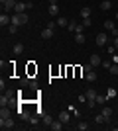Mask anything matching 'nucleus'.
Returning a JSON list of instances; mask_svg holds the SVG:
<instances>
[{
    "label": "nucleus",
    "mask_w": 118,
    "mask_h": 131,
    "mask_svg": "<svg viewBox=\"0 0 118 131\" xmlns=\"http://www.w3.org/2000/svg\"><path fill=\"white\" fill-rule=\"evenodd\" d=\"M110 6H112V2H108V0H102V2H101V10L106 12V10H110Z\"/></svg>",
    "instance_id": "20"
},
{
    "label": "nucleus",
    "mask_w": 118,
    "mask_h": 131,
    "mask_svg": "<svg viewBox=\"0 0 118 131\" xmlns=\"http://www.w3.org/2000/svg\"><path fill=\"white\" fill-rule=\"evenodd\" d=\"M75 43H85V33H75Z\"/></svg>",
    "instance_id": "21"
},
{
    "label": "nucleus",
    "mask_w": 118,
    "mask_h": 131,
    "mask_svg": "<svg viewBox=\"0 0 118 131\" xmlns=\"http://www.w3.org/2000/svg\"><path fill=\"white\" fill-rule=\"evenodd\" d=\"M116 96V88H108V92H106V98H114Z\"/></svg>",
    "instance_id": "28"
},
{
    "label": "nucleus",
    "mask_w": 118,
    "mask_h": 131,
    "mask_svg": "<svg viewBox=\"0 0 118 131\" xmlns=\"http://www.w3.org/2000/svg\"><path fill=\"white\" fill-rule=\"evenodd\" d=\"M49 16H59V6L57 4H49Z\"/></svg>",
    "instance_id": "11"
},
{
    "label": "nucleus",
    "mask_w": 118,
    "mask_h": 131,
    "mask_svg": "<svg viewBox=\"0 0 118 131\" xmlns=\"http://www.w3.org/2000/svg\"><path fill=\"white\" fill-rule=\"evenodd\" d=\"M32 2H18L16 4V8H14V12H16V14H24V12L26 10H30V8H32Z\"/></svg>",
    "instance_id": "1"
},
{
    "label": "nucleus",
    "mask_w": 118,
    "mask_h": 131,
    "mask_svg": "<svg viewBox=\"0 0 118 131\" xmlns=\"http://www.w3.org/2000/svg\"><path fill=\"white\" fill-rule=\"evenodd\" d=\"M49 4H57V0H49Z\"/></svg>",
    "instance_id": "36"
},
{
    "label": "nucleus",
    "mask_w": 118,
    "mask_h": 131,
    "mask_svg": "<svg viewBox=\"0 0 118 131\" xmlns=\"http://www.w3.org/2000/svg\"><path fill=\"white\" fill-rule=\"evenodd\" d=\"M110 65H112L110 61H102V67H104V69H110Z\"/></svg>",
    "instance_id": "32"
},
{
    "label": "nucleus",
    "mask_w": 118,
    "mask_h": 131,
    "mask_svg": "<svg viewBox=\"0 0 118 131\" xmlns=\"http://www.w3.org/2000/svg\"><path fill=\"white\" fill-rule=\"evenodd\" d=\"M114 18H116V20H118V12H116V16H114Z\"/></svg>",
    "instance_id": "37"
},
{
    "label": "nucleus",
    "mask_w": 118,
    "mask_h": 131,
    "mask_svg": "<svg viewBox=\"0 0 118 131\" xmlns=\"http://www.w3.org/2000/svg\"><path fill=\"white\" fill-rule=\"evenodd\" d=\"M30 123L35 127V125H38V117H30Z\"/></svg>",
    "instance_id": "33"
},
{
    "label": "nucleus",
    "mask_w": 118,
    "mask_h": 131,
    "mask_svg": "<svg viewBox=\"0 0 118 131\" xmlns=\"http://www.w3.org/2000/svg\"><path fill=\"white\" fill-rule=\"evenodd\" d=\"M108 2H112V0H108Z\"/></svg>",
    "instance_id": "39"
},
{
    "label": "nucleus",
    "mask_w": 118,
    "mask_h": 131,
    "mask_svg": "<svg viewBox=\"0 0 118 131\" xmlns=\"http://www.w3.org/2000/svg\"><path fill=\"white\" fill-rule=\"evenodd\" d=\"M112 47L118 51V37H114V41H112Z\"/></svg>",
    "instance_id": "35"
},
{
    "label": "nucleus",
    "mask_w": 118,
    "mask_h": 131,
    "mask_svg": "<svg viewBox=\"0 0 118 131\" xmlns=\"http://www.w3.org/2000/svg\"><path fill=\"white\" fill-rule=\"evenodd\" d=\"M12 24H14V26H20V24H18V14H16V16H12Z\"/></svg>",
    "instance_id": "34"
},
{
    "label": "nucleus",
    "mask_w": 118,
    "mask_h": 131,
    "mask_svg": "<svg viewBox=\"0 0 118 131\" xmlns=\"http://www.w3.org/2000/svg\"><path fill=\"white\" fill-rule=\"evenodd\" d=\"M85 78H87V80H89V82H95V80H96V72H95V71L87 72V74H85Z\"/></svg>",
    "instance_id": "16"
},
{
    "label": "nucleus",
    "mask_w": 118,
    "mask_h": 131,
    "mask_svg": "<svg viewBox=\"0 0 118 131\" xmlns=\"http://www.w3.org/2000/svg\"><path fill=\"white\" fill-rule=\"evenodd\" d=\"M16 31H18V26L10 24V26H8V33H16Z\"/></svg>",
    "instance_id": "30"
},
{
    "label": "nucleus",
    "mask_w": 118,
    "mask_h": 131,
    "mask_svg": "<svg viewBox=\"0 0 118 131\" xmlns=\"http://www.w3.org/2000/svg\"><path fill=\"white\" fill-rule=\"evenodd\" d=\"M0 2H2V4H4V2H6V0H0Z\"/></svg>",
    "instance_id": "38"
},
{
    "label": "nucleus",
    "mask_w": 118,
    "mask_h": 131,
    "mask_svg": "<svg viewBox=\"0 0 118 131\" xmlns=\"http://www.w3.org/2000/svg\"><path fill=\"white\" fill-rule=\"evenodd\" d=\"M41 121H43L45 125H51V123H53V119H51L47 114H41Z\"/></svg>",
    "instance_id": "22"
},
{
    "label": "nucleus",
    "mask_w": 118,
    "mask_h": 131,
    "mask_svg": "<svg viewBox=\"0 0 118 131\" xmlns=\"http://www.w3.org/2000/svg\"><path fill=\"white\" fill-rule=\"evenodd\" d=\"M106 41H108V35H106V33H98V35H96V45H98V47L106 45Z\"/></svg>",
    "instance_id": "5"
},
{
    "label": "nucleus",
    "mask_w": 118,
    "mask_h": 131,
    "mask_svg": "<svg viewBox=\"0 0 118 131\" xmlns=\"http://www.w3.org/2000/svg\"><path fill=\"white\" fill-rule=\"evenodd\" d=\"M59 119H61L63 123H69V119H71V115H69V112H61V114H59Z\"/></svg>",
    "instance_id": "15"
},
{
    "label": "nucleus",
    "mask_w": 118,
    "mask_h": 131,
    "mask_svg": "<svg viewBox=\"0 0 118 131\" xmlns=\"http://www.w3.org/2000/svg\"><path fill=\"white\" fill-rule=\"evenodd\" d=\"M16 4H18L16 0H6L4 4H2V8H4V12H6V14H8V12H14V8H16Z\"/></svg>",
    "instance_id": "3"
},
{
    "label": "nucleus",
    "mask_w": 118,
    "mask_h": 131,
    "mask_svg": "<svg viewBox=\"0 0 118 131\" xmlns=\"http://www.w3.org/2000/svg\"><path fill=\"white\" fill-rule=\"evenodd\" d=\"M77 26H79L77 22H69V26H67V31H77Z\"/></svg>",
    "instance_id": "25"
},
{
    "label": "nucleus",
    "mask_w": 118,
    "mask_h": 131,
    "mask_svg": "<svg viewBox=\"0 0 118 131\" xmlns=\"http://www.w3.org/2000/svg\"><path fill=\"white\" fill-rule=\"evenodd\" d=\"M83 26L85 27H90V18H83Z\"/></svg>",
    "instance_id": "31"
},
{
    "label": "nucleus",
    "mask_w": 118,
    "mask_h": 131,
    "mask_svg": "<svg viewBox=\"0 0 118 131\" xmlns=\"http://www.w3.org/2000/svg\"><path fill=\"white\" fill-rule=\"evenodd\" d=\"M108 72H110L112 77H118V63H114V65H110V69H108Z\"/></svg>",
    "instance_id": "18"
},
{
    "label": "nucleus",
    "mask_w": 118,
    "mask_h": 131,
    "mask_svg": "<svg viewBox=\"0 0 118 131\" xmlns=\"http://www.w3.org/2000/svg\"><path fill=\"white\" fill-rule=\"evenodd\" d=\"M0 117H10V110L6 106H2V110H0Z\"/></svg>",
    "instance_id": "24"
},
{
    "label": "nucleus",
    "mask_w": 118,
    "mask_h": 131,
    "mask_svg": "<svg viewBox=\"0 0 118 131\" xmlns=\"http://www.w3.org/2000/svg\"><path fill=\"white\" fill-rule=\"evenodd\" d=\"M22 53H24V45L16 43V45H14V55H22Z\"/></svg>",
    "instance_id": "17"
},
{
    "label": "nucleus",
    "mask_w": 118,
    "mask_h": 131,
    "mask_svg": "<svg viewBox=\"0 0 118 131\" xmlns=\"http://www.w3.org/2000/svg\"><path fill=\"white\" fill-rule=\"evenodd\" d=\"M101 114L104 115V117H110V115H112V108H108V106H102Z\"/></svg>",
    "instance_id": "13"
},
{
    "label": "nucleus",
    "mask_w": 118,
    "mask_h": 131,
    "mask_svg": "<svg viewBox=\"0 0 118 131\" xmlns=\"http://www.w3.org/2000/svg\"><path fill=\"white\" fill-rule=\"evenodd\" d=\"M18 24L24 26V24H28V14L24 12V14H18Z\"/></svg>",
    "instance_id": "12"
},
{
    "label": "nucleus",
    "mask_w": 118,
    "mask_h": 131,
    "mask_svg": "<svg viewBox=\"0 0 118 131\" xmlns=\"http://www.w3.org/2000/svg\"><path fill=\"white\" fill-rule=\"evenodd\" d=\"M41 37H43V39H51V37H53V29H49V27H45L43 31H41Z\"/></svg>",
    "instance_id": "10"
},
{
    "label": "nucleus",
    "mask_w": 118,
    "mask_h": 131,
    "mask_svg": "<svg viewBox=\"0 0 118 131\" xmlns=\"http://www.w3.org/2000/svg\"><path fill=\"white\" fill-rule=\"evenodd\" d=\"M30 117H32V115H30V112H26V110H24V112H22V119H24V121H30Z\"/></svg>",
    "instance_id": "29"
},
{
    "label": "nucleus",
    "mask_w": 118,
    "mask_h": 131,
    "mask_svg": "<svg viewBox=\"0 0 118 131\" xmlns=\"http://www.w3.org/2000/svg\"><path fill=\"white\" fill-rule=\"evenodd\" d=\"M95 121L101 125V123H110V117H104L102 114H96V117H95Z\"/></svg>",
    "instance_id": "9"
},
{
    "label": "nucleus",
    "mask_w": 118,
    "mask_h": 131,
    "mask_svg": "<svg viewBox=\"0 0 118 131\" xmlns=\"http://www.w3.org/2000/svg\"><path fill=\"white\" fill-rule=\"evenodd\" d=\"M63 125H65V123H63V121L61 119H55V121H53V123H51V129H53V131H61L63 129Z\"/></svg>",
    "instance_id": "8"
},
{
    "label": "nucleus",
    "mask_w": 118,
    "mask_h": 131,
    "mask_svg": "<svg viewBox=\"0 0 118 131\" xmlns=\"http://www.w3.org/2000/svg\"><path fill=\"white\" fill-rule=\"evenodd\" d=\"M0 127L2 129H14V119L12 117H0Z\"/></svg>",
    "instance_id": "2"
},
{
    "label": "nucleus",
    "mask_w": 118,
    "mask_h": 131,
    "mask_svg": "<svg viewBox=\"0 0 118 131\" xmlns=\"http://www.w3.org/2000/svg\"><path fill=\"white\" fill-rule=\"evenodd\" d=\"M89 63H90V65H93V67H98V65H102V59H101V57H98V55H90V59H89Z\"/></svg>",
    "instance_id": "6"
},
{
    "label": "nucleus",
    "mask_w": 118,
    "mask_h": 131,
    "mask_svg": "<svg viewBox=\"0 0 118 131\" xmlns=\"http://www.w3.org/2000/svg\"><path fill=\"white\" fill-rule=\"evenodd\" d=\"M85 96L89 100H96V96H98V92H96L95 88H89V90H85Z\"/></svg>",
    "instance_id": "7"
},
{
    "label": "nucleus",
    "mask_w": 118,
    "mask_h": 131,
    "mask_svg": "<svg viewBox=\"0 0 118 131\" xmlns=\"http://www.w3.org/2000/svg\"><path fill=\"white\" fill-rule=\"evenodd\" d=\"M81 16H83V18H90V8H89V6L81 8Z\"/></svg>",
    "instance_id": "23"
},
{
    "label": "nucleus",
    "mask_w": 118,
    "mask_h": 131,
    "mask_svg": "<svg viewBox=\"0 0 118 131\" xmlns=\"http://www.w3.org/2000/svg\"><path fill=\"white\" fill-rule=\"evenodd\" d=\"M93 69H95V67L90 65V63H87V65H83V72H85V74H87V72H90V71H93Z\"/></svg>",
    "instance_id": "27"
},
{
    "label": "nucleus",
    "mask_w": 118,
    "mask_h": 131,
    "mask_svg": "<svg viewBox=\"0 0 118 131\" xmlns=\"http://www.w3.org/2000/svg\"><path fill=\"white\" fill-rule=\"evenodd\" d=\"M106 96H101V94H98V96H96V104L98 106H106Z\"/></svg>",
    "instance_id": "19"
},
{
    "label": "nucleus",
    "mask_w": 118,
    "mask_h": 131,
    "mask_svg": "<svg viewBox=\"0 0 118 131\" xmlns=\"http://www.w3.org/2000/svg\"><path fill=\"white\" fill-rule=\"evenodd\" d=\"M57 26H59V27H67V26H69V22H67V18H63V16H59V18H57Z\"/></svg>",
    "instance_id": "14"
},
{
    "label": "nucleus",
    "mask_w": 118,
    "mask_h": 131,
    "mask_svg": "<svg viewBox=\"0 0 118 131\" xmlns=\"http://www.w3.org/2000/svg\"><path fill=\"white\" fill-rule=\"evenodd\" d=\"M10 24H12V16H8L6 12H2L0 14V26L6 27V26H10Z\"/></svg>",
    "instance_id": "4"
},
{
    "label": "nucleus",
    "mask_w": 118,
    "mask_h": 131,
    "mask_svg": "<svg viewBox=\"0 0 118 131\" xmlns=\"http://www.w3.org/2000/svg\"><path fill=\"white\" fill-rule=\"evenodd\" d=\"M77 129L79 131H87V129H89V125H87L85 121H79V123H77Z\"/></svg>",
    "instance_id": "26"
}]
</instances>
